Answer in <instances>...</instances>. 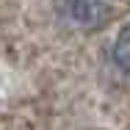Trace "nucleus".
I'll return each mask as SVG.
<instances>
[{
	"mask_svg": "<svg viewBox=\"0 0 130 130\" xmlns=\"http://www.w3.org/2000/svg\"><path fill=\"white\" fill-rule=\"evenodd\" d=\"M113 64L130 75V25H125L113 39Z\"/></svg>",
	"mask_w": 130,
	"mask_h": 130,
	"instance_id": "obj_2",
	"label": "nucleus"
},
{
	"mask_svg": "<svg viewBox=\"0 0 130 130\" xmlns=\"http://www.w3.org/2000/svg\"><path fill=\"white\" fill-rule=\"evenodd\" d=\"M55 14L78 30H97L108 20V0H53Z\"/></svg>",
	"mask_w": 130,
	"mask_h": 130,
	"instance_id": "obj_1",
	"label": "nucleus"
}]
</instances>
